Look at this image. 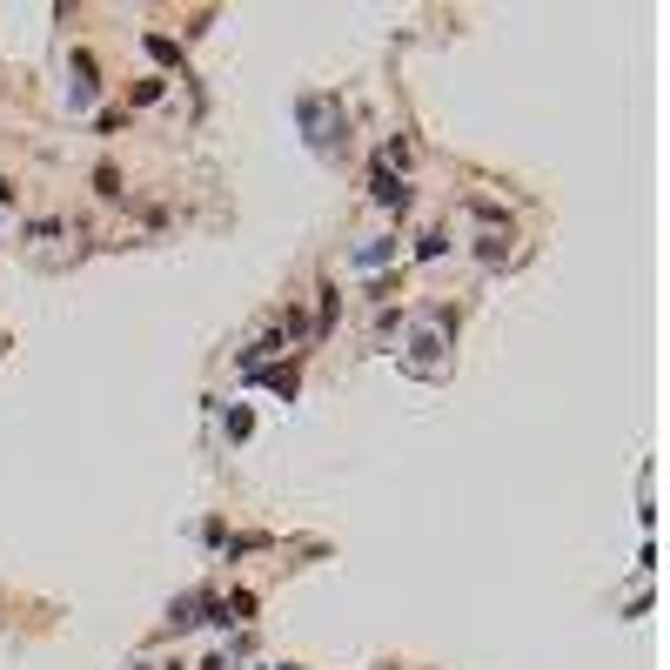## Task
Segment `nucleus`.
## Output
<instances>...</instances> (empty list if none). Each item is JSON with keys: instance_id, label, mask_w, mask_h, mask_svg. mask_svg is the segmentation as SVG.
Masks as SVG:
<instances>
[{"instance_id": "7", "label": "nucleus", "mask_w": 670, "mask_h": 670, "mask_svg": "<svg viewBox=\"0 0 670 670\" xmlns=\"http://www.w3.org/2000/svg\"><path fill=\"white\" fill-rule=\"evenodd\" d=\"M335 315H342V289L322 275V282H315V322H309V342H315V349L335 335Z\"/></svg>"}, {"instance_id": "13", "label": "nucleus", "mask_w": 670, "mask_h": 670, "mask_svg": "<svg viewBox=\"0 0 670 670\" xmlns=\"http://www.w3.org/2000/svg\"><path fill=\"white\" fill-rule=\"evenodd\" d=\"M54 235H67L61 215H34V222H27V242H54Z\"/></svg>"}, {"instance_id": "12", "label": "nucleus", "mask_w": 670, "mask_h": 670, "mask_svg": "<svg viewBox=\"0 0 670 670\" xmlns=\"http://www.w3.org/2000/svg\"><path fill=\"white\" fill-rule=\"evenodd\" d=\"M94 195H101V201H121V168H114V161H101V168H94Z\"/></svg>"}, {"instance_id": "4", "label": "nucleus", "mask_w": 670, "mask_h": 670, "mask_svg": "<svg viewBox=\"0 0 670 670\" xmlns=\"http://www.w3.org/2000/svg\"><path fill=\"white\" fill-rule=\"evenodd\" d=\"M402 262V235H369L362 248H349V268L356 275H382V268Z\"/></svg>"}, {"instance_id": "1", "label": "nucleus", "mask_w": 670, "mask_h": 670, "mask_svg": "<svg viewBox=\"0 0 670 670\" xmlns=\"http://www.w3.org/2000/svg\"><path fill=\"white\" fill-rule=\"evenodd\" d=\"M449 349H456V309H449V302H429L423 322H409V335H402V369L423 376V382H443Z\"/></svg>"}, {"instance_id": "10", "label": "nucleus", "mask_w": 670, "mask_h": 670, "mask_svg": "<svg viewBox=\"0 0 670 670\" xmlns=\"http://www.w3.org/2000/svg\"><path fill=\"white\" fill-rule=\"evenodd\" d=\"M161 94H168V81H161V74H141V81L128 88V108H155Z\"/></svg>"}, {"instance_id": "3", "label": "nucleus", "mask_w": 670, "mask_h": 670, "mask_svg": "<svg viewBox=\"0 0 670 670\" xmlns=\"http://www.w3.org/2000/svg\"><path fill=\"white\" fill-rule=\"evenodd\" d=\"M369 201H376V208H389V215H409V208H416V188H409L396 168L369 161Z\"/></svg>"}, {"instance_id": "2", "label": "nucleus", "mask_w": 670, "mask_h": 670, "mask_svg": "<svg viewBox=\"0 0 670 670\" xmlns=\"http://www.w3.org/2000/svg\"><path fill=\"white\" fill-rule=\"evenodd\" d=\"M67 74H74V81H67V108L94 114L101 108V61H94V47H74V54H67Z\"/></svg>"}, {"instance_id": "16", "label": "nucleus", "mask_w": 670, "mask_h": 670, "mask_svg": "<svg viewBox=\"0 0 670 670\" xmlns=\"http://www.w3.org/2000/svg\"><path fill=\"white\" fill-rule=\"evenodd\" d=\"M121 670H155V664H141V657H134V664H121Z\"/></svg>"}, {"instance_id": "14", "label": "nucleus", "mask_w": 670, "mask_h": 670, "mask_svg": "<svg viewBox=\"0 0 670 670\" xmlns=\"http://www.w3.org/2000/svg\"><path fill=\"white\" fill-rule=\"evenodd\" d=\"M463 208L476 215V222H496V228L510 222V208H503V201H483V195H476V201H463Z\"/></svg>"}, {"instance_id": "9", "label": "nucleus", "mask_w": 670, "mask_h": 670, "mask_svg": "<svg viewBox=\"0 0 670 670\" xmlns=\"http://www.w3.org/2000/svg\"><path fill=\"white\" fill-rule=\"evenodd\" d=\"M476 262H483V268H503V262H510V228H490V235H476Z\"/></svg>"}, {"instance_id": "11", "label": "nucleus", "mask_w": 670, "mask_h": 670, "mask_svg": "<svg viewBox=\"0 0 670 670\" xmlns=\"http://www.w3.org/2000/svg\"><path fill=\"white\" fill-rule=\"evenodd\" d=\"M449 255V228H423L416 235V262H443Z\"/></svg>"}, {"instance_id": "8", "label": "nucleus", "mask_w": 670, "mask_h": 670, "mask_svg": "<svg viewBox=\"0 0 670 670\" xmlns=\"http://www.w3.org/2000/svg\"><path fill=\"white\" fill-rule=\"evenodd\" d=\"M141 47H148V61L161 67V81H175L181 67H188V54H181V41H168V34H141Z\"/></svg>"}, {"instance_id": "17", "label": "nucleus", "mask_w": 670, "mask_h": 670, "mask_svg": "<svg viewBox=\"0 0 670 670\" xmlns=\"http://www.w3.org/2000/svg\"><path fill=\"white\" fill-rule=\"evenodd\" d=\"M262 670H302V664H262Z\"/></svg>"}, {"instance_id": "15", "label": "nucleus", "mask_w": 670, "mask_h": 670, "mask_svg": "<svg viewBox=\"0 0 670 670\" xmlns=\"http://www.w3.org/2000/svg\"><path fill=\"white\" fill-rule=\"evenodd\" d=\"M14 201H21V181H14V175H0V208H14Z\"/></svg>"}, {"instance_id": "6", "label": "nucleus", "mask_w": 670, "mask_h": 670, "mask_svg": "<svg viewBox=\"0 0 670 670\" xmlns=\"http://www.w3.org/2000/svg\"><path fill=\"white\" fill-rule=\"evenodd\" d=\"M201 409H208V416H222V443H248V436H255V409H248V402H222V396H208Z\"/></svg>"}, {"instance_id": "5", "label": "nucleus", "mask_w": 670, "mask_h": 670, "mask_svg": "<svg viewBox=\"0 0 670 670\" xmlns=\"http://www.w3.org/2000/svg\"><path fill=\"white\" fill-rule=\"evenodd\" d=\"M242 382H248V389H275L282 402H295V396H302V356H295V362H262V369L242 376Z\"/></svg>"}]
</instances>
